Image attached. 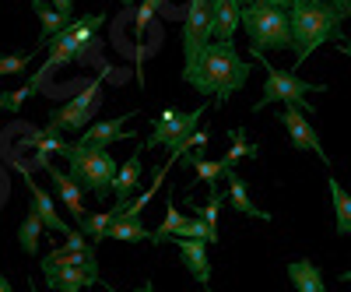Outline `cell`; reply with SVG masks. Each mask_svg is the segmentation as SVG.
Returning <instances> with one entry per match:
<instances>
[{
	"label": "cell",
	"instance_id": "28",
	"mask_svg": "<svg viewBox=\"0 0 351 292\" xmlns=\"http://www.w3.org/2000/svg\"><path fill=\"white\" fill-rule=\"evenodd\" d=\"M158 8H162V0H144V4L137 8V21H134V36H137V39L144 36V28L152 25V18H155Z\"/></svg>",
	"mask_w": 351,
	"mask_h": 292
},
{
	"label": "cell",
	"instance_id": "37",
	"mask_svg": "<svg viewBox=\"0 0 351 292\" xmlns=\"http://www.w3.org/2000/svg\"><path fill=\"white\" fill-rule=\"evenodd\" d=\"M341 282H351V268H348V271H344V275H341Z\"/></svg>",
	"mask_w": 351,
	"mask_h": 292
},
{
	"label": "cell",
	"instance_id": "35",
	"mask_svg": "<svg viewBox=\"0 0 351 292\" xmlns=\"http://www.w3.org/2000/svg\"><path fill=\"white\" fill-rule=\"evenodd\" d=\"M337 49H341L344 56H351V43H337Z\"/></svg>",
	"mask_w": 351,
	"mask_h": 292
},
{
	"label": "cell",
	"instance_id": "2",
	"mask_svg": "<svg viewBox=\"0 0 351 292\" xmlns=\"http://www.w3.org/2000/svg\"><path fill=\"white\" fill-rule=\"evenodd\" d=\"M288 18H291V53L302 67L306 56H313L324 43H341L344 32H341V21H344V11L330 0H295L288 8Z\"/></svg>",
	"mask_w": 351,
	"mask_h": 292
},
{
	"label": "cell",
	"instance_id": "38",
	"mask_svg": "<svg viewBox=\"0 0 351 292\" xmlns=\"http://www.w3.org/2000/svg\"><path fill=\"white\" fill-rule=\"evenodd\" d=\"M120 4H123V8H134V0H120Z\"/></svg>",
	"mask_w": 351,
	"mask_h": 292
},
{
	"label": "cell",
	"instance_id": "18",
	"mask_svg": "<svg viewBox=\"0 0 351 292\" xmlns=\"http://www.w3.org/2000/svg\"><path fill=\"white\" fill-rule=\"evenodd\" d=\"M225 180H228V201H232V208H236V212H243V215H250V218L271 222V212L256 208V204L250 201V194H246V180L239 177L236 169H228V172H225Z\"/></svg>",
	"mask_w": 351,
	"mask_h": 292
},
{
	"label": "cell",
	"instance_id": "4",
	"mask_svg": "<svg viewBox=\"0 0 351 292\" xmlns=\"http://www.w3.org/2000/svg\"><path fill=\"white\" fill-rule=\"evenodd\" d=\"M67 159V172L77 180L81 190L95 194L99 201H106L112 194V183H116V172H120V162L112 159L109 148H84V144H71L64 152Z\"/></svg>",
	"mask_w": 351,
	"mask_h": 292
},
{
	"label": "cell",
	"instance_id": "12",
	"mask_svg": "<svg viewBox=\"0 0 351 292\" xmlns=\"http://www.w3.org/2000/svg\"><path fill=\"white\" fill-rule=\"evenodd\" d=\"M43 278L49 282V289H84V285H99V275L88 271L81 265H67V260H56V257H43Z\"/></svg>",
	"mask_w": 351,
	"mask_h": 292
},
{
	"label": "cell",
	"instance_id": "24",
	"mask_svg": "<svg viewBox=\"0 0 351 292\" xmlns=\"http://www.w3.org/2000/svg\"><path fill=\"white\" fill-rule=\"evenodd\" d=\"M120 215H123V204H112V208L102 212V215H84L77 225H81V232H84V236L92 240V243H102V240H106V232H109V225L120 218Z\"/></svg>",
	"mask_w": 351,
	"mask_h": 292
},
{
	"label": "cell",
	"instance_id": "9",
	"mask_svg": "<svg viewBox=\"0 0 351 292\" xmlns=\"http://www.w3.org/2000/svg\"><path fill=\"white\" fill-rule=\"evenodd\" d=\"M183 11V60L190 64L211 43V0H190Z\"/></svg>",
	"mask_w": 351,
	"mask_h": 292
},
{
	"label": "cell",
	"instance_id": "5",
	"mask_svg": "<svg viewBox=\"0 0 351 292\" xmlns=\"http://www.w3.org/2000/svg\"><path fill=\"white\" fill-rule=\"evenodd\" d=\"M250 53H253L256 60H260V67H267V78H263V96L256 99L253 113L267 109L271 102H281V106H295V109H302L306 116H309V113H316V109H313V102H309L306 96H309V92H324V85H313V81H302L299 74H291V71L271 67L267 60H263V53H260V49H253V46H250Z\"/></svg>",
	"mask_w": 351,
	"mask_h": 292
},
{
	"label": "cell",
	"instance_id": "19",
	"mask_svg": "<svg viewBox=\"0 0 351 292\" xmlns=\"http://www.w3.org/2000/svg\"><path fill=\"white\" fill-rule=\"evenodd\" d=\"M141 172H144V162H141V152H134V155L120 166V172H116V183H112V197L120 201V204H127L130 194L141 187Z\"/></svg>",
	"mask_w": 351,
	"mask_h": 292
},
{
	"label": "cell",
	"instance_id": "16",
	"mask_svg": "<svg viewBox=\"0 0 351 292\" xmlns=\"http://www.w3.org/2000/svg\"><path fill=\"white\" fill-rule=\"evenodd\" d=\"M46 172H49V180H53V187H56V194H60V201H64V208L81 222L88 212H84V204H81V187H77V180L71 177V172H64V169H56V166H43Z\"/></svg>",
	"mask_w": 351,
	"mask_h": 292
},
{
	"label": "cell",
	"instance_id": "26",
	"mask_svg": "<svg viewBox=\"0 0 351 292\" xmlns=\"http://www.w3.org/2000/svg\"><path fill=\"white\" fill-rule=\"evenodd\" d=\"M228 141H232V148H228V155H225L228 166H236L239 159H256V155H260L256 144L246 141V131H243V127H232V131H228Z\"/></svg>",
	"mask_w": 351,
	"mask_h": 292
},
{
	"label": "cell",
	"instance_id": "30",
	"mask_svg": "<svg viewBox=\"0 0 351 292\" xmlns=\"http://www.w3.org/2000/svg\"><path fill=\"white\" fill-rule=\"evenodd\" d=\"M49 4L60 11V14H67V18H74V0H49Z\"/></svg>",
	"mask_w": 351,
	"mask_h": 292
},
{
	"label": "cell",
	"instance_id": "33",
	"mask_svg": "<svg viewBox=\"0 0 351 292\" xmlns=\"http://www.w3.org/2000/svg\"><path fill=\"white\" fill-rule=\"evenodd\" d=\"M341 11H344V18H351V0H341V4H337Z\"/></svg>",
	"mask_w": 351,
	"mask_h": 292
},
{
	"label": "cell",
	"instance_id": "32",
	"mask_svg": "<svg viewBox=\"0 0 351 292\" xmlns=\"http://www.w3.org/2000/svg\"><path fill=\"white\" fill-rule=\"evenodd\" d=\"M0 292H14V289H11V282L4 278V271H0Z\"/></svg>",
	"mask_w": 351,
	"mask_h": 292
},
{
	"label": "cell",
	"instance_id": "40",
	"mask_svg": "<svg viewBox=\"0 0 351 292\" xmlns=\"http://www.w3.org/2000/svg\"><path fill=\"white\" fill-rule=\"evenodd\" d=\"M239 4H243V8H246V4H253V0H239Z\"/></svg>",
	"mask_w": 351,
	"mask_h": 292
},
{
	"label": "cell",
	"instance_id": "7",
	"mask_svg": "<svg viewBox=\"0 0 351 292\" xmlns=\"http://www.w3.org/2000/svg\"><path fill=\"white\" fill-rule=\"evenodd\" d=\"M106 74H109V67H106V71H102L95 81H88L81 96H74L67 106H60V109H56V113L49 116L46 131L64 137V134H81V131H88V127H92L95 113H99V106H102V81H106Z\"/></svg>",
	"mask_w": 351,
	"mask_h": 292
},
{
	"label": "cell",
	"instance_id": "39",
	"mask_svg": "<svg viewBox=\"0 0 351 292\" xmlns=\"http://www.w3.org/2000/svg\"><path fill=\"white\" fill-rule=\"evenodd\" d=\"M60 292H81V289H60Z\"/></svg>",
	"mask_w": 351,
	"mask_h": 292
},
{
	"label": "cell",
	"instance_id": "31",
	"mask_svg": "<svg viewBox=\"0 0 351 292\" xmlns=\"http://www.w3.org/2000/svg\"><path fill=\"white\" fill-rule=\"evenodd\" d=\"M263 4H274V8H281V11H288V8H291V0H263Z\"/></svg>",
	"mask_w": 351,
	"mask_h": 292
},
{
	"label": "cell",
	"instance_id": "6",
	"mask_svg": "<svg viewBox=\"0 0 351 292\" xmlns=\"http://www.w3.org/2000/svg\"><path fill=\"white\" fill-rule=\"evenodd\" d=\"M243 25L253 39V49L267 53V49H291L295 39H291V18L288 11L274 8V4H263V0H253V4L243 8Z\"/></svg>",
	"mask_w": 351,
	"mask_h": 292
},
{
	"label": "cell",
	"instance_id": "36",
	"mask_svg": "<svg viewBox=\"0 0 351 292\" xmlns=\"http://www.w3.org/2000/svg\"><path fill=\"white\" fill-rule=\"evenodd\" d=\"M141 292H155V285H152V282H144V289H141Z\"/></svg>",
	"mask_w": 351,
	"mask_h": 292
},
{
	"label": "cell",
	"instance_id": "13",
	"mask_svg": "<svg viewBox=\"0 0 351 292\" xmlns=\"http://www.w3.org/2000/svg\"><path fill=\"white\" fill-rule=\"evenodd\" d=\"M239 25H243V4L239 0H211V36L218 43H232Z\"/></svg>",
	"mask_w": 351,
	"mask_h": 292
},
{
	"label": "cell",
	"instance_id": "29",
	"mask_svg": "<svg viewBox=\"0 0 351 292\" xmlns=\"http://www.w3.org/2000/svg\"><path fill=\"white\" fill-rule=\"evenodd\" d=\"M28 96H36L32 85H21L18 92H8V113H21V106H25V99H28Z\"/></svg>",
	"mask_w": 351,
	"mask_h": 292
},
{
	"label": "cell",
	"instance_id": "10",
	"mask_svg": "<svg viewBox=\"0 0 351 292\" xmlns=\"http://www.w3.org/2000/svg\"><path fill=\"white\" fill-rule=\"evenodd\" d=\"M11 166L21 172V183H25V190H28V197H32V208L39 212V218H43V225L49 229V232H60V236H74L77 229H71L60 215H56V204H53V197L32 180V172H28V166H21L18 159H11Z\"/></svg>",
	"mask_w": 351,
	"mask_h": 292
},
{
	"label": "cell",
	"instance_id": "1",
	"mask_svg": "<svg viewBox=\"0 0 351 292\" xmlns=\"http://www.w3.org/2000/svg\"><path fill=\"white\" fill-rule=\"evenodd\" d=\"M250 64L239 56L236 43H218L211 39L208 46L200 49L197 60H190L183 67V81L190 89H197L200 96H208V102H228V96H236L239 89H246L250 81Z\"/></svg>",
	"mask_w": 351,
	"mask_h": 292
},
{
	"label": "cell",
	"instance_id": "8",
	"mask_svg": "<svg viewBox=\"0 0 351 292\" xmlns=\"http://www.w3.org/2000/svg\"><path fill=\"white\" fill-rule=\"evenodd\" d=\"M208 106H211V102H204V106H197V109H190V113H180V109H162V116L152 124L148 141L141 144V152H144V148H155V144H165L169 152H172V148H180V144H183L190 134H197V124L204 120Z\"/></svg>",
	"mask_w": 351,
	"mask_h": 292
},
{
	"label": "cell",
	"instance_id": "22",
	"mask_svg": "<svg viewBox=\"0 0 351 292\" xmlns=\"http://www.w3.org/2000/svg\"><path fill=\"white\" fill-rule=\"evenodd\" d=\"M330 204H334V229L337 236H351V194L330 177Z\"/></svg>",
	"mask_w": 351,
	"mask_h": 292
},
{
	"label": "cell",
	"instance_id": "27",
	"mask_svg": "<svg viewBox=\"0 0 351 292\" xmlns=\"http://www.w3.org/2000/svg\"><path fill=\"white\" fill-rule=\"evenodd\" d=\"M39 53H43V46L28 49V53H11V56H0V78H8V74H21L28 64L36 60Z\"/></svg>",
	"mask_w": 351,
	"mask_h": 292
},
{
	"label": "cell",
	"instance_id": "25",
	"mask_svg": "<svg viewBox=\"0 0 351 292\" xmlns=\"http://www.w3.org/2000/svg\"><path fill=\"white\" fill-rule=\"evenodd\" d=\"M180 162H186V166H193L197 169V183H208V187H215V180L218 177H225V172L232 169L225 159H218V162H211V159H204L200 152H186Z\"/></svg>",
	"mask_w": 351,
	"mask_h": 292
},
{
	"label": "cell",
	"instance_id": "3",
	"mask_svg": "<svg viewBox=\"0 0 351 292\" xmlns=\"http://www.w3.org/2000/svg\"><path fill=\"white\" fill-rule=\"evenodd\" d=\"M102 25H106V14H81V18H74L64 32L49 43V56L43 60V67L36 71V78L28 81V85H32L36 92H43L46 89V78L56 67H67V64L81 60V56L88 53V46L95 43V32H99Z\"/></svg>",
	"mask_w": 351,
	"mask_h": 292
},
{
	"label": "cell",
	"instance_id": "11",
	"mask_svg": "<svg viewBox=\"0 0 351 292\" xmlns=\"http://www.w3.org/2000/svg\"><path fill=\"white\" fill-rule=\"evenodd\" d=\"M278 120L285 124V131H288L291 144H295L299 152H313V155H316L319 162H324V166H330V155L324 152V144H319V137H316V131H313V124L306 120V113H302V109H295V106H285Z\"/></svg>",
	"mask_w": 351,
	"mask_h": 292
},
{
	"label": "cell",
	"instance_id": "41",
	"mask_svg": "<svg viewBox=\"0 0 351 292\" xmlns=\"http://www.w3.org/2000/svg\"><path fill=\"white\" fill-rule=\"evenodd\" d=\"M106 292H116V289H109V285H106Z\"/></svg>",
	"mask_w": 351,
	"mask_h": 292
},
{
	"label": "cell",
	"instance_id": "21",
	"mask_svg": "<svg viewBox=\"0 0 351 292\" xmlns=\"http://www.w3.org/2000/svg\"><path fill=\"white\" fill-rule=\"evenodd\" d=\"M288 278H291V285H295V292H327L319 268L313 265V260H306V257L291 260V265H288Z\"/></svg>",
	"mask_w": 351,
	"mask_h": 292
},
{
	"label": "cell",
	"instance_id": "14",
	"mask_svg": "<svg viewBox=\"0 0 351 292\" xmlns=\"http://www.w3.org/2000/svg\"><path fill=\"white\" fill-rule=\"evenodd\" d=\"M127 120H130V113L116 116V120H102V124H92L88 131H81L77 144H84V148H109V144H116V141H127V137H130V131L123 127Z\"/></svg>",
	"mask_w": 351,
	"mask_h": 292
},
{
	"label": "cell",
	"instance_id": "23",
	"mask_svg": "<svg viewBox=\"0 0 351 292\" xmlns=\"http://www.w3.org/2000/svg\"><path fill=\"white\" fill-rule=\"evenodd\" d=\"M43 218H39V212L28 204V212H25V218H21V225H18V243H21V250L28 254V257H36L39 254V236H43Z\"/></svg>",
	"mask_w": 351,
	"mask_h": 292
},
{
	"label": "cell",
	"instance_id": "43",
	"mask_svg": "<svg viewBox=\"0 0 351 292\" xmlns=\"http://www.w3.org/2000/svg\"><path fill=\"white\" fill-rule=\"evenodd\" d=\"M162 4H165V0H162Z\"/></svg>",
	"mask_w": 351,
	"mask_h": 292
},
{
	"label": "cell",
	"instance_id": "20",
	"mask_svg": "<svg viewBox=\"0 0 351 292\" xmlns=\"http://www.w3.org/2000/svg\"><path fill=\"white\" fill-rule=\"evenodd\" d=\"M106 240H120V243H152V240H155V232H152V229H144L141 218H127V215H120V218L109 225Z\"/></svg>",
	"mask_w": 351,
	"mask_h": 292
},
{
	"label": "cell",
	"instance_id": "34",
	"mask_svg": "<svg viewBox=\"0 0 351 292\" xmlns=\"http://www.w3.org/2000/svg\"><path fill=\"white\" fill-rule=\"evenodd\" d=\"M0 113H8V92H0Z\"/></svg>",
	"mask_w": 351,
	"mask_h": 292
},
{
	"label": "cell",
	"instance_id": "42",
	"mask_svg": "<svg viewBox=\"0 0 351 292\" xmlns=\"http://www.w3.org/2000/svg\"><path fill=\"white\" fill-rule=\"evenodd\" d=\"M330 4H341V0H330Z\"/></svg>",
	"mask_w": 351,
	"mask_h": 292
},
{
	"label": "cell",
	"instance_id": "17",
	"mask_svg": "<svg viewBox=\"0 0 351 292\" xmlns=\"http://www.w3.org/2000/svg\"><path fill=\"white\" fill-rule=\"evenodd\" d=\"M32 11H36V18H39V46H43V49L74 21V18H67V14L56 11L49 0H32Z\"/></svg>",
	"mask_w": 351,
	"mask_h": 292
},
{
	"label": "cell",
	"instance_id": "15",
	"mask_svg": "<svg viewBox=\"0 0 351 292\" xmlns=\"http://www.w3.org/2000/svg\"><path fill=\"white\" fill-rule=\"evenodd\" d=\"M169 243H176L180 247V257H183V265H186V271L208 289V282H211V265H208V243H200V240H169Z\"/></svg>",
	"mask_w": 351,
	"mask_h": 292
}]
</instances>
